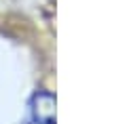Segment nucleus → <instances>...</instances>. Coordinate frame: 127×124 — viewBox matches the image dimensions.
I'll use <instances>...</instances> for the list:
<instances>
[{"mask_svg":"<svg viewBox=\"0 0 127 124\" xmlns=\"http://www.w3.org/2000/svg\"><path fill=\"white\" fill-rule=\"evenodd\" d=\"M23 124H55V97L49 90H36L30 99V114Z\"/></svg>","mask_w":127,"mask_h":124,"instance_id":"obj_1","label":"nucleus"}]
</instances>
